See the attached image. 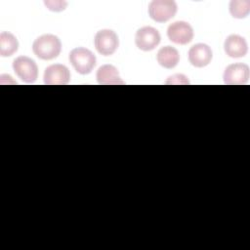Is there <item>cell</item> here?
Here are the masks:
<instances>
[{
    "mask_svg": "<svg viewBox=\"0 0 250 250\" xmlns=\"http://www.w3.org/2000/svg\"><path fill=\"white\" fill-rule=\"evenodd\" d=\"M19 49V42L17 37L9 31H2L0 33V56L11 57Z\"/></svg>",
    "mask_w": 250,
    "mask_h": 250,
    "instance_id": "5bb4252c",
    "label": "cell"
},
{
    "mask_svg": "<svg viewBox=\"0 0 250 250\" xmlns=\"http://www.w3.org/2000/svg\"><path fill=\"white\" fill-rule=\"evenodd\" d=\"M97 82L101 85H123L118 69L112 64H104L99 67L96 74Z\"/></svg>",
    "mask_w": 250,
    "mask_h": 250,
    "instance_id": "7c38bea8",
    "label": "cell"
},
{
    "mask_svg": "<svg viewBox=\"0 0 250 250\" xmlns=\"http://www.w3.org/2000/svg\"><path fill=\"white\" fill-rule=\"evenodd\" d=\"M188 61L195 67H204L208 65L213 58L211 48L204 43H197L188 50Z\"/></svg>",
    "mask_w": 250,
    "mask_h": 250,
    "instance_id": "30bf717a",
    "label": "cell"
},
{
    "mask_svg": "<svg viewBox=\"0 0 250 250\" xmlns=\"http://www.w3.org/2000/svg\"><path fill=\"white\" fill-rule=\"evenodd\" d=\"M96 50L103 56H111L119 46L117 34L111 29L99 30L94 39Z\"/></svg>",
    "mask_w": 250,
    "mask_h": 250,
    "instance_id": "5b68a950",
    "label": "cell"
},
{
    "mask_svg": "<svg viewBox=\"0 0 250 250\" xmlns=\"http://www.w3.org/2000/svg\"><path fill=\"white\" fill-rule=\"evenodd\" d=\"M44 4L47 7V9L53 12H62L65 10L67 6V2L61 1V0H55V1L47 0V1H44Z\"/></svg>",
    "mask_w": 250,
    "mask_h": 250,
    "instance_id": "2e32d148",
    "label": "cell"
},
{
    "mask_svg": "<svg viewBox=\"0 0 250 250\" xmlns=\"http://www.w3.org/2000/svg\"><path fill=\"white\" fill-rule=\"evenodd\" d=\"M156 60L161 66L171 69L178 64L180 61V54L176 48L172 46H165L158 50Z\"/></svg>",
    "mask_w": 250,
    "mask_h": 250,
    "instance_id": "4fadbf2b",
    "label": "cell"
},
{
    "mask_svg": "<svg viewBox=\"0 0 250 250\" xmlns=\"http://www.w3.org/2000/svg\"><path fill=\"white\" fill-rule=\"evenodd\" d=\"M32 51L37 58L44 61H51L61 54L62 42L54 34H43L34 40Z\"/></svg>",
    "mask_w": 250,
    "mask_h": 250,
    "instance_id": "6da1fadb",
    "label": "cell"
},
{
    "mask_svg": "<svg viewBox=\"0 0 250 250\" xmlns=\"http://www.w3.org/2000/svg\"><path fill=\"white\" fill-rule=\"evenodd\" d=\"M13 69L22 81L33 83L38 78V66L34 60L26 56H20L13 61Z\"/></svg>",
    "mask_w": 250,
    "mask_h": 250,
    "instance_id": "277c9868",
    "label": "cell"
},
{
    "mask_svg": "<svg viewBox=\"0 0 250 250\" xmlns=\"http://www.w3.org/2000/svg\"><path fill=\"white\" fill-rule=\"evenodd\" d=\"M250 69L246 63L236 62L228 65L224 71V82L228 85H242L249 81Z\"/></svg>",
    "mask_w": 250,
    "mask_h": 250,
    "instance_id": "ba28073f",
    "label": "cell"
},
{
    "mask_svg": "<svg viewBox=\"0 0 250 250\" xmlns=\"http://www.w3.org/2000/svg\"><path fill=\"white\" fill-rule=\"evenodd\" d=\"M229 13L235 19H244L250 13V1L232 0L229 3Z\"/></svg>",
    "mask_w": 250,
    "mask_h": 250,
    "instance_id": "9a60e30c",
    "label": "cell"
},
{
    "mask_svg": "<svg viewBox=\"0 0 250 250\" xmlns=\"http://www.w3.org/2000/svg\"><path fill=\"white\" fill-rule=\"evenodd\" d=\"M165 84H169V85H187V84H189V81H188V79L186 75L181 74V73H177V74L169 76L167 78V80L165 81Z\"/></svg>",
    "mask_w": 250,
    "mask_h": 250,
    "instance_id": "e0dca14e",
    "label": "cell"
},
{
    "mask_svg": "<svg viewBox=\"0 0 250 250\" xmlns=\"http://www.w3.org/2000/svg\"><path fill=\"white\" fill-rule=\"evenodd\" d=\"M177 9L173 0H153L148 4V16L156 22H165L176 15Z\"/></svg>",
    "mask_w": 250,
    "mask_h": 250,
    "instance_id": "3957f363",
    "label": "cell"
},
{
    "mask_svg": "<svg viewBox=\"0 0 250 250\" xmlns=\"http://www.w3.org/2000/svg\"><path fill=\"white\" fill-rule=\"evenodd\" d=\"M224 50L226 54L230 58H242L248 52V45L244 37L231 34L229 35L224 42Z\"/></svg>",
    "mask_w": 250,
    "mask_h": 250,
    "instance_id": "8fae6325",
    "label": "cell"
},
{
    "mask_svg": "<svg viewBox=\"0 0 250 250\" xmlns=\"http://www.w3.org/2000/svg\"><path fill=\"white\" fill-rule=\"evenodd\" d=\"M68 60L73 68L82 75L91 73L97 61L94 53L84 47L72 49L68 55Z\"/></svg>",
    "mask_w": 250,
    "mask_h": 250,
    "instance_id": "7a4b0ae2",
    "label": "cell"
},
{
    "mask_svg": "<svg viewBox=\"0 0 250 250\" xmlns=\"http://www.w3.org/2000/svg\"><path fill=\"white\" fill-rule=\"evenodd\" d=\"M167 36L173 43L187 45L193 39V29L188 22L178 21L168 26Z\"/></svg>",
    "mask_w": 250,
    "mask_h": 250,
    "instance_id": "52a82bcc",
    "label": "cell"
},
{
    "mask_svg": "<svg viewBox=\"0 0 250 250\" xmlns=\"http://www.w3.org/2000/svg\"><path fill=\"white\" fill-rule=\"evenodd\" d=\"M161 36L159 31L151 26H144L137 30L135 35L136 46L145 52L155 49L160 43Z\"/></svg>",
    "mask_w": 250,
    "mask_h": 250,
    "instance_id": "8992f818",
    "label": "cell"
},
{
    "mask_svg": "<svg viewBox=\"0 0 250 250\" xmlns=\"http://www.w3.org/2000/svg\"><path fill=\"white\" fill-rule=\"evenodd\" d=\"M43 79L46 85H65L70 80V71L63 64H51L45 68Z\"/></svg>",
    "mask_w": 250,
    "mask_h": 250,
    "instance_id": "9c48e42d",
    "label": "cell"
}]
</instances>
